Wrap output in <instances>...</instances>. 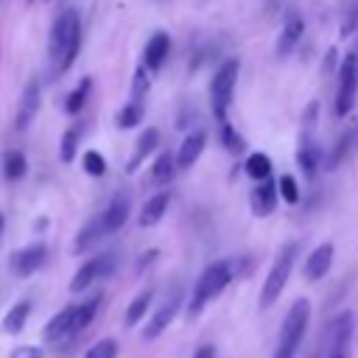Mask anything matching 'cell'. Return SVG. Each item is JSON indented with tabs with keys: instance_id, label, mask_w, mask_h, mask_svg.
I'll return each mask as SVG.
<instances>
[{
	"instance_id": "19",
	"label": "cell",
	"mask_w": 358,
	"mask_h": 358,
	"mask_svg": "<svg viewBox=\"0 0 358 358\" xmlns=\"http://www.w3.org/2000/svg\"><path fill=\"white\" fill-rule=\"evenodd\" d=\"M126 221H129V199L117 196V199H112V204L101 213V224H103L106 235H112V232H117Z\"/></svg>"
},
{
	"instance_id": "15",
	"label": "cell",
	"mask_w": 358,
	"mask_h": 358,
	"mask_svg": "<svg viewBox=\"0 0 358 358\" xmlns=\"http://www.w3.org/2000/svg\"><path fill=\"white\" fill-rule=\"evenodd\" d=\"M204 145H207V134H204V131H190V134L182 140L179 151H176V168H179V171H187L190 165H196V159L201 157Z\"/></svg>"
},
{
	"instance_id": "5",
	"label": "cell",
	"mask_w": 358,
	"mask_h": 358,
	"mask_svg": "<svg viewBox=\"0 0 358 358\" xmlns=\"http://www.w3.org/2000/svg\"><path fill=\"white\" fill-rule=\"evenodd\" d=\"M241 73V62L238 59H227L218 64L213 81H210V103H213V115L218 117V123H227V112L232 106V95H235V81Z\"/></svg>"
},
{
	"instance_id": "23",
	"label": "cell",
	"mask_w": 358,
	"mask_h": 358,
	"mask_svg": "<svg viewBox=\"0 0 358 358\" xmlns=\"http://www.w3.org/2000/svg\"><path fill=\"white\" fill-rule=\"evenodd\" d=\"M106 238V229H103V224H101V215H95L92 221H87L84 224V229L78 232V238H76V243H73V249L76 252H87L90 246H95L98 241H103Z\"/></svg>"
},
{
	"instance_id": "32",
	"label": "cell",
	"mask_w": 358,
	"mask_h": 358,
	"mask_svg": "<svg viewBox=\"0 0 358 358\" xmlns=\"http://www.w3.org/2000/svg\"><path fill=\"white\" fill-rule=\"evenodd\" d=\"M81 168H84L90 176H103V173H106V159L101 157V151H84Z\"/></svg>"
},
{
	"instance_id": "30",
	"label": "cell",
	"mask_w": 358,
	"mask_h": 358,
	"mask_svg": "<svg viewBox=\"0 0 358 358\" xmlns=\"http://www.w3.org/2000/svg\"><path fill=\"white\" fill-rule=\"evenodd\" d=\"M90 87H92V81L90 78H81V84L67 95V101H64V109L70 112V115H76V112H81L84 109V103H87V95H90Z\"/></svg>"
},
{
	"instance_id": "4",
	"label": "cell",
	"mask_w": 358,
	"mask_h": 358,
	"mask_svg": "<svg viewBox=\"0 0 358 358\" xmlns=\"http://www.w3.org/2000/svg\"><path fill=\"white\" fill-rule=\"evenodd\" d=\"M296 255H299V243H294V241L285 243L277 252V257H274V263H271V268H268V274L263 280V288H260V308H271L280 299V294L288 285V277H291Z\"/></svg>"
},
{
	"instance_id": "10",
	"label": "cell",
	"mask_w": 358,
	"mask_h": 358,
	"mask_svg": "<svg viewBox=\"0 0 358 358\" xmlns=\"http://www.w3.org/2000/svg\"><path fill=\"white\" fill-rule=\"evenodd\" d=\"M277 199H280V190H277V182L268 176V179H260L249 196V207H252V215L257 218H266L274 213L277 207Z\"/></svg>"
},
{
	"instance_id": "3",
	"label": "cell",
	"mask_w": 358,
	"mask_h": 358,
	"mask_svg": "<svg viewBox=\"0 0 358 358\" xmlns=\"http://www.w3.org/2000/svg\"><path fill=\"white\" fill-rule=\"evenodd\" d=\"M308 322H310V302L296 299L285 313V322H282V330H280V338H277V350H274L271 358H294L302 338H305Z\"/></svg>"
},
{
	"instance_id": "37",
	"label": "cell",
	"mask_w": 358,
	"mask_h": 358,
	"mask_svg": "<svg viewBox=\"0 0 358 358\" xmlns=\"http://www.w3.org/2000/svg\"><path fill=\"white\" fill-rule=\"evenodd\" d=\"M355 25H358V8H350L347 20L341 22V36H350V34L355 31Z\"/></svg>"
},
{
	"instance_id": "18",
	"label": "cell",
	"mask_w": 358,
	"mask_h": 358,
	"mask_svg": "<svg viewBox=\"0 0 358 358\" xmlns=\"http://www.w3.org/2000/svg\"><path fill=\"white\" fill-rule=\"evenodd\" d=\"M296 162H299V168H302V173H305L308 179H313V176H316V171H319V148L313 145V140H310V131H305V134L299 137Z\"/></svg>"
},
{
	"instance_id": "25",
	"label": "cell",
	"mask_w": 358,
	"mask_h": 358,
	"mask_svg": "<svg viewBox=\"0 0 358 358\" xmlns=\"http://www.w3.org/2000/svg\"><path fill=\"white\" fill-rule=\"evenodd\" d=\"M28 316H31V302H28V299H22V302L11 305V310L3 316V330H6L8 336H17V333H22V327H25Z\"/></svg>"
},
{
	"instance_id": "31",
	"label": "cell",
	"mask_w": 358,
	"mask_h": 358,
	"mask_svg": "<svg viewBox=\"0 0 358 358\" xmlns=\"http://www.w3.org/2000/svg\"><path fill=\"white\" fill-rule=\"evenodd\" d=\"M76 154H78V129H67L64 134H62V148H59V157H62V162H73L76 159Z\"/></svg>"
},
{
	"instance_id": "33",
	"label": "cell",
	"mask_w": 358,
	"mask_h": 358,
	"mask_svg": "<svg viewBox=\"0 0 358 358\" xmlns=\"http://www.w3.org/2000/svg\"><path fill=\"white\" fill-rule=\"evenodd\" d=\"M84 358H117V341L115 338H101L84 352Z\"/></svg>"
},
{
	"instance_id": "21",
	"label": "cell",
	"mask_w": 358,
	"mask_h": 358,
	"mask_svg": "<svg viewBox=\"0 0 358 358\" xmlns=\"http://www.w3.org/2000/svg\"><path fill=\"white\" fill-rule=\"evenodd\" d=\"M352 324H355V316L350 310L338 313L330 324V350H344L350 336H352Z\"/></svg>"
},
{
	"instance_id": "35",
	"label": "cell",
	"mask_w": 358,
	"mask_h": 358,
	"mask_svg": "<svg viewBox=\"0 0 358 358\" xmlns=\"http://www.w3.org/2000/svg\"><path fill=\"white\" fill-rule=\"evenodd\" d=\"M277 190H280V196H282L288 204H296V201H299V185H296V179H294L291 173H282V176H280Z\"/></svg>"
},
{
	"instance_id": "12",
	"label": "cell",
	"mask_w": 358,
	"mask_h": 358,
	"mask_svg": "<svg viewBox=\"0 0 358 358\" xmlns=\"http://www.w3.org/2000/svg\"><path fill=\"white\" fill-rule=\"evenodd\" d=\"M330 266H333V243L324 241V243H319V246L305 257L302 274H305V280L319 282V280H324V274L330 271Z\"/></svg>"
},
{
	"instance_id": "11",
	"label": "cell",
	"mask_w": 358,
	"mask_h": 358,
	"mask_svg": "<svg viewBox=\"0 0 358 358\" xmlns=\"http://www.w3.org/2000/svg\"><path fill=\"white\" fill-rule=\"evenodd\" d=\"M39 98H42V87H39V81L34 78V81L25 84L22 98H20V106H17V117H14L17 131H25V129L34 123V117H36V112H39Z\"/></svg>"
},
{
	"instance_id": "27",
	"label": "cell",
	"mask_w": 358,
	"mask_h": 358,
	"mask_svg": "<svg viewBox=\"0 0 358 358\" xmlns=\"http://www.w3.org/2000/svg\"><path fill=\"white\" fill-rule=\"evenodd\" d=\"M28 173V159H25V154L22 151H6L3 154V176L8 179V182H17V179H22Z\"/></svg>"
},
{
	"instance_id": "24",
	"label": "cell",
	"mask_w": 358,
	"mask_h": 358,
	"mask_svg": "<svg viewBox=\"0 0 358 358\" xmlns=\"http://www.w3.org/2000/svg\"><path fill=\"white\" fill-rule=\"evenodd\" d=\"M151 296H154V291L145 288V291H140V294L129 302L126 316H123V324H126V327H134V324H140V322L145 319V310L151 308Z\"/></svg>"
},
{
	"instance_id": "29",
	"label": "cell",
	"mask_w": 358,
	"mask_h": 358,
	"mask_svg": "<svg viewBox=\"0 0 358 358\" xmlns=\"http://www.w3.org/2000/svg\"><path fill=\"white\" fill-rule=\"evenodd\" d=\"M246 173L255 179V182H260V179H268L271 176V159H268V154H263V151H257V154H249V159H246Z\"/></svg>"
},
{
	"instance_id": "26",
	"label": "cell",
	"mask_w": 358,
	"mask_h": 358,
	"mask_svg": "<svg viewBox=\"0 0 358 358\" xmlns=\"http://www.w3.org/2000/svg\"><path fill=\"white\" fill-rule=\"evenodd\" d=\"M173 171H179L176 168V157L168 154V151H159L157 159L151 162V182L154 185H168L171 176H173Z\"/></svg>"
},
{
	"instance_id": "34",
	"label": "cell",
	"mask_w": 358,
	"mask_h": 358,
	"mask_svg": "<svg viewBox=\"0 0 358 358\" xmlns=\"http://www.w3.org/2000/svg\"><path fill=\"white\" fill-rule=\"evenodd\" d=\"M221 140H224V145H227V151H232V154H241L243 148H246V140L229 126V120L227 123H221Z\"/></svg>"
},
{
	"instance_id": "16",
	"label": "cell",
	"mask_w": 358,
	"mask_h": 358,
	"mask_svg": "<svg viewBox=\"0 0 358 358\" xmlns=\"http://www.w3.org/2000/svg\"><path fill=\"white\" fill-rule=\"evenodd\" d=\"M168 207H171V193H168V190L154 193V196L143 204V210H140V218H137L140 227H157V224L165 218Z\"/></svg>"
},
{
	"instance_id": "1",
	"label": "cell",
	"mask_w": 358,
	"mask_h": 358,
	"mask_svg": "<svg viewBox=\"0 0 358 358\" xmlns=\"http://www.w3.org/2000/svg\"><path fill=\"white\" fill-rule=\"evenodd\" d=\"M81 50V17L76 8H64L53 25H50V36H48V56L56 67V73H67L76 62Z\"/></svg>"
},
{
	"instance_id": "13",
	"label": "cell",
	"mask_w": 358,
	"mask_h": 358,
	"mask_svg": "<svg viewBox=\"0 0 358 358\" xmlns=\"http://www.w3.org/2000/svg\"><path fill=\"white\" fill-rule=\"evenodd\" d=\"M302 34H305V22H302V17H299L296 11L285 14V22H282L280 36H277V45H274L277 56H288V53H291V50L299 45Z\"/></svg>"
},
{
	"instance_id": "9",
	"label": "cell",
	"mask_w": 358,
	"mask_h": 358,
	"mask_svg": "<svg viewBox=\"0 0 358 358\" xmlns=\"http://www.w3.org/2000/svg\"><path fill=\"white\" fill-rule=\"evenodd\" d=\"M179 305H182V294L176 291V294H173L168 302H162V305L157 308V313L145 322V327H143V338H145V341H154L157 336H162V333L168 330V324L176 319Z\"/></svg>"
},
{
	"instance_id": "14",
	"label": "cell",
	"mask_w": 358,
	"mask_h": 358,
	"mask_svg": "<svg viewBox=\"0 0 358 358\" xmlns=\"http://www.w3.org/2000/svg\"><path fill=\"white\" fill-rule=\"evenodd\" d=\"M168 53H171V36H168L165 31H157V34H154V36L145 42V50H143V64H145L151 73H157V70L165 64Z\"/></svg>"
},
{
	"instance_id": "20",
	"label": "cell",
	"mask_w": 358,
	"mask_h": 358,
	"mask_svg": "<svg viewBox=\"0 0 358 358\" xmlns=\"http://www.w3.org/2000/svg\"><path fill=\"white\" fill-rule=\"evenodd\" d=\"M70 322H73V305L62 308L56 316L48 319V324L42 330V338L45 341H62V338H67L70 336Z\"/></svg>"
},
{
	"instance_id": "6",
	"label": "cell",
	"mask_w": 358,
	"mask_h": 358,
	"mask_svg": "<svg viewBox=\"0 0 358 358\" xmlns=\"http://www.w3.org/2000/svg\"><path fill=\"white\" fill-rule=\"evenodd\" d=\"M355 95H358V48L347 50V56L341 59V67H338V90H336V115L338 117H344L355 106Z\"/></svg>"
},
{
	"instance_id": "17",
	"label": "cell",
	"mask_w": 358,
	"mask_h": 358,
	"mask_svg": "<svg viewBox=\"0 0 358 358\" xmlns=\"http://www.w3.org/2000/svg\"><path fill=\"white\" fill-rule=\"evenodd\" d=\"M157 145H159V131L157 129H145L140 137H137V143H134V154H131V159H129V173H134L143 162H145V157L148 154H154L157 151Z\"/></svg>"
},
{
	"instance_id": "36",
	"label": "cell",
	"mask_w": 358,
	"mask_h": 358,
	"mask_svg": "<svg viewBox=\"0 0 358 358\" xmlns=\"http://www.w3.org/2000/svg\"><path fill=\"white\" fill-rule=\"evenodd\" d=\"M8 358H42V350L39 347H31V344H20L11 350Z\"/></svg>"
},
{
	"instance_id": "41",
	"label": "cell",
	"mask_w": 358,
	"mask_h": 358,
	"mask_svg": "<svg viewBox=\"0 0 358 358\" xmlns=\"http://www.w3.org/2000/svg\"><path fill=\"white\" fill-rule=\"evenodd\" d=\"M28 3H34V0H28Z\"/></svg>"
},
{
	"instance_id": "38",
	"label": "cell",
	"mask_w": 358,
	"mask_h": 358,
	"mask_svg": "<svg viewBox=\"0 0 358 358\" xmlns=\"http://www.w3.org/2000/svg\"><path fill=\"white\" fill-rule=\"evenodd\" d=\"M190 358H215V347L213 344H201Z\"/></svg>"
},
{
	"instance_id": "39",
	"label": "cell",
	"mask_w": 358,
	"mask_h": 358,
	"mask_svg": "<svg viewBox=\"0 0 358 358\" xmlns=\"http://www.w3.org/2000/svg\"><path fill=\"white\" fill-rule=\"evenodd\" d=\"M327 358H347V352H344V350H330Z\"/></svg>"
},
{
	"instance_id": "40",
	"label": "cell",
	"mask_w": 358,
	"mask_h": 358,
	"mask_svg": "<svg viewBox=\"0 0 358 358\" xmlns=\"http://www.w3.org/2000/svg\"><path fill=\"white\" fill-rule=\"evenodd\" d=\"M3 227H6V218L0 215V241H3Z\"/></svg>"
},
{
	"instance_id": "2",
	"label": "cell",
	"mask_w": 358,
	"mask_h": 358,
	"mask_svg": "<svg viewBox=\"0 0 358 358\" xmlns=\"http://www.w3.org/2000/svg\"><path fill=\"white\" fill-rule=\"evenodd\" d=\"M232 280H235V260L224 257V260L210 263V266L201 271V277L196 280L193 296H190V302H187V316H199Z\"/></svg>"
},
{
	"instance_id": "8",
	"label": "cell",
	"mask_w": 358,
	"mask_h": 358,
	"mask_svg": "<svg viewBox=\"0 0 358 358\" xmlns=\"http://www.w3.org/2000/svg\"><path fill=\"white\" fill-rule=\"evenodd\" d=\"M45 257H48L45 243H28V246H22L20 252L11 255L8 268H11L17 277H31L34 271H39V268L45 266Z\"/></svg>"
},
{
	"instance_id": "28",
	"label": "cell",
	"mask_w": 358,
	"mask_h": 358,
	"mask_svg": "<svg viewBox=\"0 0 358 358\" xmlns=\"http://www.w3.org/2000/svg\"><path fill=\"white\" fill-rule=\"evenodd\" d=\"M143 115H145V106L140 101H129L117 115H115V123L117 129H134L137 123H143Z\"/></svg>"
},
{
	"instance_id": "7",
	"label": "cell",
	"mask_w": 358,
	"mask_h": 358,
	"mask_svg": "<svg viewBox=\"0 0 358 358\" xmlns=\"http://www.w3.org/2000/svg\"><path fill=\"white\" fill-rule=\"evenodd\" d=\"M115 268V257L112 255H98V257H90L87 263L78 266V271L73 274L70 280V291L78 294V291H87L90 285H95L98 280H106Z\"/></svg>"
},
{
	"instance_id": "22",
	"label": "cell",
	"mask_w": 358,
	"mask_h": 358,
	"mask_svg": "<svg viewBox=\"0 0 358 358\" xmlns=\"http://www.w3.org/2000/svg\"><path fill=\"white\" fill-rule=\"evenodd\" d=\"M98 296H92V299H87V302H78V305H73V322H70V336H76V333H81V330H87L90 324H92V319H95V313H98Z\"/></svg>"
}]
</instances>
